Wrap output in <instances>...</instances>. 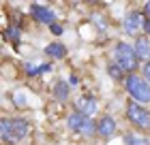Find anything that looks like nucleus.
<instances>
[{"label": "nucleus", "mask_w": 150, "mask_h": 145, "mask_svg": "<svg viewBox=\"0 0 150 145\" xmlns=\"http://www.w3.org/2000/svg\"><path fill=\"white\" fill-rule=\"evenodd\" d=\"M127 92L133 96L137 102H150V83L137 75L127 77Z\"/></svg>", "instance_id": "f257e3e1"}, {"label": "nucleus", "mask_w": 150, "mask_h": 145, "mask_svg": "<svg viewBox=\"0 0 150 145\" xmlns=\"http://www.w3.org/2000/svg\"><path fill=\"white\" fill-rule=\"evenodd\" d=\"M114 56L118 60V66L122 71H135L137 68V56H135V47L127 43H118L114 49Z\"/></svg>", "instance_id": "f03ea898"}, {"label": "nucleus", "mask_w": 150, "mask_h": 145, "mask_svg": "<svg viewBox=\"0 0 150 145\" xmlns=\"http://www.w3.org/2000/svg\"><path fill=\"white\" fill-rule=\"evenodd\" d=\"M0 128H2V139L4 141H17L22 139V137L28 134V122L24 120H2V124H0Z\"/></svg>", "instance_id": "7ed1b4c3"}, {"label": "nucleus", "mask_w": 150, "mask_h": 145, "mask_svg": "<svg viewBox=\"0 0 150 145\" xmlns=\"http://www.w3.org/2000/svg\"><path fill=\"white\" fill-rule=\"evenodd\" d=\"M127 117L135 124V126H139V128H144V130L150 128V113L146 111L144 107L135 105V102H131V105L127 107Z\"/></svg>", "instance_id": "20e7f679"}, {"label": "nucleus", "mask_w": 150, "mask_h": 145, "mask_svg": "<svg viewBox=\"0 0 150 145\" xmlns=\"http://www.w3.org/2000/svg\"><path fill=\"white\" fill-rule=\"evenodd\" d=\"M75 109H77V113H81L84 117H90L94 111H97V100L90 98V96H81L79 100H75Z\"/></svg>", "instance_id": "39448f33"}, {"label": "nucleus", "mask_w": 150, "mask_h": 145, "mask_svg": "<svg viewBox=\"0 0 150 145\" xmlns=\"http://www.w3.org/2000/svg\"><path fill=\"white\" fill-rule=\"evenodd\" d=\"M32 17L37 22H43V24H50V26L54 24V13L43 4H32Z\"/></svg>", "instance_id": "423d86ee"}, {"label": "nucleus", "mask_w": 150, "mask_h": 145, "mask_svg": "<svg viewBox=\"0 0 150 145\" xmlns=\"http://www.w3.org/2000/svg\"><path fill=\"white\" fill-rule=\"evenodd\" d=\"M139 28H142V13H137V11L129 13V15L125 17V30H127V34H133V36H135V32H137Z\"/></svg>", "instance_id": "0eeeda50"}, {"label": "nucleus", "mask_w": 150, "mask_h": 145, "mask_svg": "<svg viewBox=\"0 0 150 145\" xmlns=\"http://www.w3.org/2000/svg\"><path fill=\"white\" fill-rule=\"evenodd\" d=\"M97 130H99L101 137H105V139L114 137V132H116V122H114V117H101Z\"/></svg>", "instance_id": "6e6552de"}, {"label": "nucleus", "mask_w": 150, "mask_h": 145, "mask_svg": "<svg viewBox=\"0 0 150 145\" xmlns=\"http://www.w3.org/2000/svg\"><path fill=\"white\" fill-rule=\"evenodd\" d=\"M135 56H137V60H148L150 58V43H148V39H137L135 41Z\"/></svg>", "instance_id": "1a4fd4ad"}, {"label": "nucleus", "mask_w": 150, "mask_h": 145, "mask_svg": "<svg viewBox=\"0 0 150 145\" xmlns=\"http://www.w3.org/2000/svg\"><path fill=\"white\" fill-rule=\"evenodd\" d=\"M45 51H47V56H52V58H64V56H67V47H64V45H60V43H52V45H47V47H45Z\"/></svg>", "instance_id": "9d476101"}, {"label": "nucleus", "mask_w": 150, "mask_h": 145, "mask_svg": "<svg viewBox=\"0 0 150 145\" xmlns=\"http://www.w3.org/2000/svg\"><path fill=\"white\" fill-rule=\"evenodd\" d=\"M84 120H86V117L81 115V113H77V111L71 113V115H69V128L75 130V132H79V128H81V124H84Z\"/></svg>", "instance_id": "9b49d317"}, {"label": "nucleus", "mask_w": 150, "mask_h": 145, "mask_svg": "<svg viewBox=\"0 0 150 145\" xmlns=\"http://www.w3.org/2000/svg\"><path fill=\"white\" fill-rule=\"evenodd\" d=\"M94 130H97V126L90 122V117H86L84 124H81V128H79V132H81V134H92Z\"/></svg>", "instance_id": "f8f14e48"}, {"label": "nucleus", "mask_w": 150, "mask_h": 145, "mask_svg": "<svg viewBox=\"0 0 150 145\" xmlns=\"http://www.w3.org/2000/svg\"><path fill=\"white\" fill-rule=\"evenodd\" d=\"M56 96H58L60 100H64L67 96H69V85H67L64 81H60V83L56 85Z\"/></svg>", "instance_id": "ddd939ff"}, {"label": "nucleus", "mask_w": 150, "mask_h": 145, "mask_svg": "<svg viewBox=\"0 0 150 145\" xmlns=\"http://www.w3.org/2000/svg\"><path fill=\"white\" fill-rule=\"evenodd\" d=\"M127 145H148V141L139 139V137H133V134H127Z\"/></svg>", "instance_id": "4468645a"}, {"label": "nucleus", "mask_w": 150, "mask_h": 145, "mask_svg": "<svg viewBox=\"0 0 150 145\" xmlns=\"http://www.w3.org/2000/svg\"><path fill=\"white\" fill-rule=\"evenodd\" d=\"M110 75L114 79H120L122 77V68H118V66H110Z\"/></svg>", "instance_id": "2eb2a0df"}, {"label": "nucleus", "mask_w": 150, "mask_h": 145, "mask_svg": "<svg viewBox=\"0 0 150 145\" xmlns=\"http://www.w3.org/2000/svg\"><path fill=\"white\" fill-rule=\"evenodd\" d=\"M50 30H52V34H56V36H58V34H62V26L52 24V26H50Z\"/></svg>", "instance_id": "dca6fc26"}, {"label": "nucleus", "mask_w": 150, "mask_h": 145, "mask_svg": "<svg viewBox=\"0 0 150 145\" xmlns=\"http://www.w3.org/2000/svg\"><path fill=\"white\" fill-rule=\"evenodd\" d=\"M144 79H146L148 83H150V62H148V64L144 66Z\"/></svg>", "instance_id": "f3484780"}, {"label": "nucleus", "mask_w": 150, "mask_h": 145, "mask_svg": "<svg viewBox=\"0 0 150 145\" xmlns=\"http://www.w3.org/2000/svg\"><path fill=\"white\" fill-rule=\"evenodd\" d=\"M9 32H11L9 36H11L13 41H17V39H19V30H17V28H15V30H9Z\"/></svg>", "instance_id": "a211bd4d"}, {"label": "nucleus", "mask_w": 150, "mask_h": 145, "mask_svg": "<svg viewBox=\"0 0 150 145\" xmlns=\"http://www.w3.org/2000/svg\"><path fill=\"white\" fill-rule=\"evenodd\" d=\"M47 71H52V64H41L39 73H47Z\"/></svg>", "instance_id": "6ab92c4d"}, {"label": "nucleus", "mask_w": 150, "mask_h": 145, "mask_svg": "<svg viewBox=\"0 0 150 145\" xmlns=\"http://www.w3.org/2000/svg\"><path fill=\"white\" fill-rule=\"evenodd\" d=\"M144 30H146V34H150V19L144 22Z\"/></svg>", "instance_id": "aec40b11"}, {"label": "nucleus", "mask_w": 150, "mask_h": 145, "mask_svg": "<svg viewBox=\"0 0 150 145\" xmlns=\"http://www.w3.org/2000/svg\"><path fill=\"white\" fill-rule=\"evenodd\" d=\"M69 81H71V85H77V77H75V75H71V79H69Z\"/></svg>", "instance_id": "412c9836"}, {"label": "nucleus", "mask_w": 150, "mask_h": 145, "mask_svg": "<svg viewBox=\"0 0 150 145\" xmlns=\"http://www.w3.org/2000/svg\"><path fill=\"white\" fill-rule=\"evenodd\" d=\"M144 9H146V15H148V19H150V2H146V6H144Z\"/></svg>", "instance_id": "4be33fe9"}]
</instances>
